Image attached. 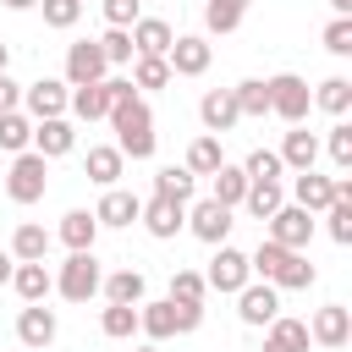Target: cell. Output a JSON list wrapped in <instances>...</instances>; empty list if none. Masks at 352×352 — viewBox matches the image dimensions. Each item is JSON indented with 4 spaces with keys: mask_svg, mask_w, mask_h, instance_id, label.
I'll return each instance as SVG.
<instances>
[{
    "mask_svg": "<svg viewBox=\"0 0 352 352\" xmlns=\"http://www.w3.org/2000/svg\"><path fill=\"white\" fill-rule=\"evenodd\" d=\"M248 270H253V280H270L275 292H308L319 280V270L308 264V253H292V248H280L270 236L248 253Z\"/></svg>",
    "mask_w": 352,
    "mask_h": 352,
    "instance_id": "6da1fadb",
    "label": "cell"
},
{
    "mask_svg": "<svg viewBox=\"0 0 352 352\" xmlns=\"http://www.w3.org/2000/svg\"><path fill=\"white\" fill-rule=\"evenodd\" d=\"M110 126H116V148L126 154V160H154V110H148V99L143 94H132V99H121V104H110V116H104Z\"/></svg>",
    "mask_w": 352,
    "mask_h": 352,
    "instance_id": "7a4b0ae2",
    "label": "cell"
},
{
    "mask_svg": "<svg viewBox=\"0 0 352 352\" xmlns=\"http://www.w3.org/2000/svg\"><path fill=\"white\" fill-rule=\"evenodd\" d=\"M44 187H50V160H44V154H33V148L11 154V170H6V198L28 209V204H38V198H44Z\"/></svg>",
    "mask_w": 352,
    "mask_h": 352,
    "instance_id": "3957f363",
    "label": "cell"
},
{
    "mask_svg": "<svg viewBox=\"0 0 352 352\" xmlns=\"http://www.w3.org/2000/svg\"><path fill=\"white\" fill-rule=\"evenodd\" d=\"M99 280H104V270H99L94 248L66 253V264H55V292H60L66 302H88V297H99Z\"/></svg>",
    "mask_w": 352,
    "mask_h": 352,
    "instance_id": "277c9868",
    "label": "cell"
},
{
    "mask_svg": "<svg viewBox=\"0 0 352 352\" xmlns=\"http://www.w3.org/2000/svg\"><path fill=\"white\" fill-rule=\"evenodd\" d=\"M264 88H270V116H280L286 126L308 121V110H314V88H308L297 72H275V77H264Z\"/></svg>",
    "mask_w": 352,
    "mask_h": 352,
    "instance_id": "5b68a950",
    "label": "cell"
},
{
    "mask_svg": "<svg viewBox=\"0 0 352 352\" xmlns=\"http://www.w3.org/2000/svg\"><path fill=\"white\" fill-rule=\"evenodd\" d=\"M264 226H270V242H280V248H292V253H308V242H314V231H319V214H308L302 204H280Z\"/></svg>",
    "mask_w": 352,
    "mask_h": 352,
    "instance_id": "8992f818",
    "label": "cell"
},
{
    "mask_svg": "<svg viewBox=\"0 0 352 352\" xmlns=\"http://www.w3.org/2000/svg\"><path fill=\"white\" fill-rule=\"evenodd\" d=\"M248 280H253L248 253H242V248H231V242H220V248H214V258H209V270H204V286H209V292H220V297H236Z\"/></svg>",
    "mask_w": 352,
    "mask_h": 352,
    "instance_id": "52a82bcc",
    "label": "cell"
},
{
    "mask_svg": "<svg viewBox=\"0 0 352 352\" xmlns=\"http://www.w3.org/2000/svg\"><path fill=\"white\" fill-rule=\"evenodd\" d=\"M209 60H214V44H209L204 33H176V38H170V50H165L170 77H204V72H209Z\"/></svg>",
    "mask_w": 352,
    "mask_h": 352,
    "instance_id": "ba28073f",
    "label": "cell"
},
{
    "mask_svg": "<svg viewBox=\"0 0 352 352\" xmlns=\"http://www.w3.org/2000/svg\"><path fill=\"white\" fill-rule=\"evenodd\" d=\"M236 209H226V204H214V198H198V204H187V231L204 242V248H220L226 236H231V220Z\"/></svg>",
    "mask_w": 352,
    "mask_h": 352,
    "instance_id": "9c48e42d",
    "label": "cell"
},
{
    "mask_svg": "<svg viewBox=\"0 0 352 352\" xmlns=\"http://www.w3.org/2000/svg\"><path fill=\"white\" fill-rule=\"evenodd\" d=\"M308 341L324 346V352H341V346L352 341V308H346V302H324V308H314V319H308Z\"/></svg>",
    "mask_w": 352,
    "mask_h": 352,
    "instance_id": "30bf717a",
    "label": "cell"
},
{
    "mask_svg": "<svg viewBox=\"0 0 352 352\" xmlns=\"http://www.w3.org/2000/svg\"><path fill=\"white\" fill-rule=\"evenodd\" d=\"M104 77H110V60H104L99 38H77V44H66V88L104 82Z\"/></svg>",
    "mask_w": 352,
    "mask_h": 352,
    "instance_id": "8fae6325",
    "label": "cell"
},
{
    "mask_svg": "<svg viewBox=\"0 0 352 352\" xmlns=\"http://www.w3.org/2000/svg\"><path fill=\"white\" fill-rule=\"evenodd\" d=\"M66 99H72L66 77H38V82H28V88H22V116H28V121L66 116Z\"/></svg>",
    "mask_w": 352,
    "mask_h": 352,
    "instance_id": "7c38bea8",
    "label": "cell"
},
{
    "mask_svg": "<svg viewBox=\"0 0 352 352\" xmlns=\"http://www.w3.org/2000/svg\"><path fill=\"white\" fill-rule=\"evenodd\" d=\"M138 226L154 236V242H170L176 231H187V204H176V198H143V209H138Z\"/></svg>",
    "mask_w": 352,
    "mask_h": 352,
    "instance_id": "4fadbf2b",
    "label": "cell"
},
{
    "mask_svg": "<svg viewBox=\"0 0 352 352\" xmlns=\"http://www.w3.org/2000/svg\"><path fill=\"white\" fill-rule=\"evenodd\" d=\"M275 314H280V292H275L270 280H248V286L236 292V319H242V324L264 330Z\"/></svg>",
    "mask_w": 352,
    "mask_h": 352,
    "instance_id": "5bb4252c",
    "label": "cell"
},
{
    "mask_svg": "<svg viewBox=\"0 0 352 352\" xmlns=\"http://www.w3.org/2000/svg\"><path fill=\"white\" fill-rule=\"evenodd\" d=\"M138 209H143V198L116 182V187H104V198L94 204V220H99V231H104V226H110V231H126V226H138Z\"/></svg>",
    "mask_w": 352,
    "mask_h": 352,
    "instance_id": "9a60e30c",
    "label": "cell"
},
{
    "mask_svg": "<svg viewBox=\"0 0 352 352\" xmlns=\"http://www.w3.org/2000/svg\"><path fill=\"white\" fill-rule=\"evenodd\" d=\"M55 308H44V302H22V314H16V341L28 346V352H44L50 341H55Z\"/></svg>",
    "mask_w": 352,
    "mask_h": 352,
    "instance_id": "2e32d148",
    "label": "cell"
},
{
    "mask_svg": "<svg viewBox=\"0 0 352 352\" xmlns=\"http://www.w3.org/2000/svg\"><path fill=\"white\" fill-rule=\"evenodd\" d=\"M198 121H204V132H214V138H226L236 121H242V110H236V99H231V88H209L204 99H198Z\"/></svg>",
    "mask_w": 352,
    "mask_h": 352,
    "instance_id": "e0dca14e",
    "label": "cell"
},
{
    "mask_svg": "<svg viewBox=\"0 0 352 352\" xmlns=\"http://www.w3.org/2000/svg\"><path fill=\"white\" fill-rule=\"evenodd\" d=\"M72 148H77V126H72L66 116L33 121V154H44V160H60V154H72Z\"/></svg>",
    "mask_w": 352,
    "mask_h": 352,
    "instance_id": "ac0fdd59",
    "label": "cell"
},
{
    "mask_svg": "<svg viewBox=\"0 0 352 352\" xmlns=\"http://www.w3.org/2000/svg\"><path fill=\"white\" fill-rule=\"evenodd\" d=\"M6 286H11L22 302H44V297L55 292V270H50L44 258H28V264H16V270H11V280H6Z\"/></svg>",
    "mask_w": 352,
    "mask_h": 352,
    "instance_id": "d6986e66",
    "label": "cell"
},
{
    "mask_svg": "<svg viewBox=\"0 0 352 352\" xmlns=\"http://www.w3.org/2000/svg\"><path fill=\"white\" fill-rule=\"evenodd\" d=\"M330 198H336V176H319L314 165L308 170H292V204H302L308 214H319Z\"/></svg>",
    "mask_w": 352,
    "mask_h": 352,
    "instance_id": "ffe728a7",
    "label": "cell"
},
{
    "mask_svg": "<svg viewBox=\"0 0 352 352\" xmlns=\"http://www.w3.org/2000/svg\"><path fill=\"white\" fill-rule=\"evenodd\" d=\"M314 341H308V319H286V314H275L270 324H264V346L258 352H308Z\"/></svg>",
    "mask_w": 352,
    "mask_h": 352,
    "instance_id": "44dd1931",
    "label": "cell"
},
{
    "mask_svg": "<svg viewBox=\"0 0 352 352\" xmlns=\"http://www.w3.org/2000/svg\"><path fill=\"white\" fill-rule=\"evenodd\" d=\"M121 170H126V154H121L116 143H94V148H88V160H82V176H88L94 187H116V182H121Z\"/></svg>",
    "mask_w": 352,
    "mask_h": 352,
    "instance_id": "7402d4cb",
    "label": "cell"
},
{
    "mask_svg": "<svg viewBox=\"0 0 352 352\" xmlns=\"http://www.w3.org/2000/svg\"><path fill=\"white\" fill-rule=\"evenodd\" d=\"M275 154H280V165H286V170H308V165L319 160V132H308V126L297 121V126L280 138V148H275Z\"/></svg>",
    "mask_w": 352,
    "mask_h": 352,
    "instance_id": "603a6c76",
    "label": "cell"
},
{
    "mask_svg": "<svg viewBox=\"0 0 352 352\" xmlns=\"http://www.w3.org/2000/svg\"><path fill=\"white\" fill-rule=\"evenodd\" d=\"M138 336H148V341H170L176 336V302L170 297H160V302H138Z\"/></svg>",
    "mask_w": 352,
    "mask_h": 352,
    "instance_id": "cb8c5ba5",
    "label": "cell"
},
{
    "mask_svg": "<svg viewBox=\"0 0 352 352\" xmlns=\"http://www.w3.org/2000/svg\"><path fill=\"white\" fill-rule=\"evenodd\" d=\"M126 33H132V50H138V55H165L170 38H176V28H170L165 16H138Z\"/></svg>",
    "mask_w": 352,
    "mask_h": 352,
    "instance_id": "d4e9b609",
    "label": "cell"
},
{
    "mask_svg": "<svg viewBox=\"0 0 352 352\" xmlns=\"http://www.w3.org/2000/svg\"><path fill=\"white\" fill-rule=\"evenodd\" d=\"M94 236H99V220H94V209H66V214H60V226H55V242H66L72 253L94 248Z\"/></svg>",
    "mask_w": 352,
    "mask_h": 352,
    "instance_id": "484cf974",
    "label": "cell"
},
{
    "mask_svg": "<svg viewBox=\"0 0 352 352\" xmlns=\"http://www.w3.org/2000/svg\"><path fill=\"white\" fill-rule=\"evenodd\" d=\"M242 192H248V176H242V165L220 160V165L209 170V198H214V204H226V209H236V204H242Z\"/></svg>",
    "mask_w": 352,
    "mask_h": 352,
    "instance_id": "4316f807",
    "label": "cell"
},
{
    "mask_svg": "<svg viewBox=\"0 0 352 352\" xmlns=\"http://www.w3.org/2000/svg\"><path fill=\"white\" fill-rule=\"evenodd\" d=\"M50 242H55V236H50L38 220H22V226L11 231V248H6V253H11L16 264H28V258H50Z\"/></svg>",
    "mask_w": 352,
    "mask_h": 352,
    "instance_id": "83f0119b",
    "label": "cell"
},
{
    "mask_svg": "<svg viewBox=\"0 0 352 352\" xmlns=\"http://www.w3.org/2000/svg\"><path fill=\"white\" fill-rule=\"evenodd\" d=\"M99 292H104V302H143L148 297V280H143V270H116V275H104L99 280Z\"/></svg>",
    "mask_w": 352,
    "mask_h": 352,
    "instance_id": "f1b7e54d",
    "label": "cell"
},
{
    "mask_svg": "<svg viewBox=\"0 0 352 352\" xmlns=\"http://www.w3.org/2000/svg\"><path fill=\"white\" fill-rule=\"evenodd\" d=\"M66 110H72L77 121H104V116H110V94H104V82H82V88H72Z\"/></svg>",
    "mask_w": 352,
    "mask_h": 352,
    "instance_id": "f546056e",
    "label": "cell"
},
{
    "mask_svg": "<svg viewBox=\"0 0 352 352\" xmlns=\"http://www.w3.org/2000/svg\"><path fill=\"white\" fill-rule=\"evenodd\" d=\"M154 192H160V198H176V204H192L198 176H192L187 165H160V170H154Z\"/></svg>",
    "mask_w": 352,
    "mask_h": 352,
    "instance_id": "4dcf8cb0",
    "label": "cell"
},
{
    "mask_svg": "<svg viewBox=\"0 0 352 352\" xmlns=\"http://www.w3.org/2000/svg\"><path fill=\"white\" fill-rule=\"evenodd\" d=\"M280 204H286V187H280V182H248V192H242L236 209H248L253 220H270Z\"/></svg>",
    "mask_w": 352,
    "mask_h": 352,
    "instance_id": "1f68e13d",
    "label": "cell"
},
{
    "mask_svg": "<svg viewBox=\"0 0 352 352\" xmlns=\"http://www.w3.org/2000/svg\"><path fill=\"white\" fill-rule=\"evenodd\" d=\"M99 336L104 341H132L138 336V308L132 302H104L99 308Z\"/></svg>",
    "mask_w": 352,
    "mask_h": 352,
    "instance_id": "d6a6232c",
    "label": "cell"
},
{
    "mask_svg": "<svg viewBox=\"0 0 352 352\" xmlns=\"http://www.w3.org/2000/svg\"><path fill=\"white\" fill-rule=\"evenodd\" d=\"M176 77H170V66H165V55H132V88L138 94H154V88H170Z\"/></svg>",
    "mask_w": 352,
    "mask_h": 352,
    "instance_id": "836d02e7",
    "label": "cell"
},
{
    "mask_svg": "<svg viewBox=\"0 0 352 352\" xmlns=\"http://www.w3.org/2000/svg\"><path fill=\"white\" fill-rule=\"evenodd\" d=\"M253 0H204V28L209 33H236Z\"/></svg>",
    "mask_w": 352,
    "mask_h": 352,
    "instance_id": "e575fe53",
    "label": "cell"
},
{
    "mask_svg": "<svg viewBox=\"0 0 352 352\" xmlns=\"http://www.w3.org/2000/svg\"><path fill=\"white\" fill-rule=\"evenodd\" d=\"M314 104H319L324 116H336V121H341V116L352 110V77H324V82L314 88Z\"/></svg>",
    "mask_w": 352,
    "mask_h": 352,
    "instance_id": "d590c367",
    "label": "cell"
},
{
    "mask_svg": "<svg viewBox=\"0 0 352 352\" xmlns=\"http://www.w3.org/2000/svg\"><path fill=\"white\" fill-rule=\"evenodd\" d=\"M231 99H236L242 121H264V116H270V88H264V77H248V82H236V88H231Z\"/></svg>",
    "mask_w": 352,
    "mask_h": 352,
    "instance_id": "8d00e7d4",
    "label": "cell"
},
{
    "mask_svg": "<svg viewBox=\"0 0 352 352\" xmlns=\"http://www.w3.org/2000/svg\"><path fill=\"white\" fill-rule=\"evenodd\" d=\"M220 160H226V148H220V138H214V132H198V138L187 143V160H182V165H187L192 176H209V170H214Z\"/></svg>",
    "mask_w": 352,
    "mask_h": 352,
    "instance_id": "74e56055",
    "label": "cell"
},
{
    "mask_svg": "<svg viewBox=\"0 0 352 352\" xmlns=\"http://www.w3.org/2000/svg\"><path fill=\"white\" fill-rule=\"evenodd\" d=\"M0 148H6V154L33 148V121H28L22 110H0Z\"/></svg>",
    "mask_w": 352,
    "mask_h": 352,
    "instance_id": "f35d334b",
    "label": "cell"
},
{
    "mask_svg": "<svg viewBox=\"0 0 352 352\" xmlns=\"http://www.w3.org/2000/svg\"><path fill=\"white\" fill-rule=\"evenodd\" d=\"M319 214H324V231H330V242H336V248H346V242H352V198H330Z\"/></svg>",
    "mask_w": 352,
    "mask_h": 352,
    "instance_id": "ab89813d",
    "label": "cell"
},
{
    "mask_svg": "<svg viewBox=\"0 0 352 352\" xmlns=\"http://www.w3.org/2000/svg\"><path fill=\"white\" fill-rule=\"evenodd\" d=\"M319 148L330 154V165H336V170H352V126H346V116L324 132V143H319Z\"/></svg>",
    "mask_w": 352,
    "mask_h": 352,
    "instance_id": "60d3db41",
    "label": "cell"
},
{
    "mask_svg": "<svg viewBox=\"0 0 352 352\" xmlns=\"http://www.w3.org/2000/svg\"><path fill=\"white\" fill-rule=\"evenodd\" d=\"M242 176H248V182H280V176H286V165H280V154H275V148H253V154L242 160Z\"/></svg>",
    "mask_w": 352,
    "mask_h": 352,
    "instance_id": "b9f144b4",
    "label": "cell"
},
{
    "mask_svg": "<svg viewBox=\"0 0 352 352\" xmlns=\"http://www.w3.org/2000/svg\"><path fill=\"white\" fill-rule=\"evenodd\" d=\"M99 50H104V60H110V66H132V55H138V50H132V33H126V28H104Z\"/></svg>",
    "mask_w": 352,
    "mask_h": 352,
    "instance_id": "7bdbcfd3",
    "label": "cell"
},
{
    "mask_svg": "<svg viewBox=\"0 0 352 352\" xmlns=\"http://www.w3.org/2000/svg\"><path fill=\"white\" fill-rule=\"evenodd\" d=\"M204 297H209V286H204L198 270H176L170 275V302H204Z\"/></svg>",
    "mask_w": 352,
    "mask_h": 352,
    "instance_id": "ee69618b",
    "label": "cell"
},
{
    "mask_svg": "<svg viewBox=\"0 0 352 352\" xmlns=\"http://www.w3.org/2000/svg\"><path fill=\"white\" fill-rule=\"evenodd\" d=\"M38 11H44V28H77V16H82V0H38Z\"/></svg>",
    "mask_w": 352,
    "mask_h": 352,
    "instance_id": "f6af8a7d",
    "label": "cell"
},
{
    "mask_svg": "<svg viewBox=\"0 0 352 352\" xmlns=\"http://www.w3.org/2000/svg\"><path fill=\"white\" fill-rule=\"evenodd\" d=\"M324 50L330 55H352V16H330L324 22Z\"/></svg>",
    "mask_w": 352,
    "mask_h": 352,
    "instance_id": "bcb514c9",
    "label": "cell"
},
{
    "mask_svg": "<svg viewBox=\"0 0 352 352\" xmlns=\"http://www.w3.org/2000/svg\"><path fill=\"white\" fill-rule=\"evenodd\" d=\"M138 6H143V0H99V11H104L110 28H132V22H138Z\"/></svg>",
    "mask_w": 352,
    "mask_h": 352,
    "instance_id": "7dc6e473",
    "label": "cell"
},
{
    "mask_svg": "<svg viewBox=\"0 0 352 352\" xmlns=\"http://www.w3.org/2000/svg\"><path fill=\"white\" fill-rule=\"evenodd\" d=\"M204 324V302H176V336H192Z\"/></svg>",
    "mask_w": 352,
    "mask_h": 352,
    "instance_id": "c3c4849f",
    "label": "cell"
},
{
    "mask_svg": "<svg viewBox=\"0 0 352 352\" xmlns=\"http://www.w3.org/2000/svg\"><path fill=\"white\" fill-rule=\"evenodd\" d=\"M0 110H22V82L11 72H0Z\"/></svg>",
    "mask_w": 352,
    "mask_h": 352,
    "instance_id": "681fc988",
    "label": "cell"
},
{
    "mask_svg": "<svg viewBox=\"0 0 352 352\" xmlns=\"http://www.w3.org/2000/svg\"><path fill=\"white\" fill-rule=\"evenodd\" d=\"M11 270H16V258H11V253H6V248H0V286H6V280H11Z\"/></svg>",
    "mask_w": 352,
    "mask_h": 352,
    "instance_id": "f907efd6",
    "label": "cell"
},
{
    "mask_svg": "<svg viewBox=\"0 0 352 352\" xmlns=\"http://www.w3.org/2000/svg\"><path fill=\"white\" fill-rule=\"evenodd\" d=\"M0 6H6V11H33L38 0H0Z\"/></svg>",
    "mask_w": 352,
    "mask_h": 352,
    "instance_id": "816d5d0a",
    "label": "cell"
},
{
    "mask_svg": "<svg viewBox=\"0 0 352 352\" xmlns=\"http://www.w3.org/2000/svg\"><path fill=\"white\" fill-rule=\"evenodd\" d=\"M330 11L336 16H352V0H330Z\"/></svg>",
    "mask_w": 352,
    "mask_h": 352,
    "instance_id": "f5cc1de1",
    "label": "cell"
},
{
    "mask_svg": "<svg viewBox=\"0 0 352 352\" xmlns=\"http://www.w3.org/2000/svg\"><path fill=\"white\" fill-rule=\"evenodd\" d=\"M6 66H11V44L0 38V72H6Z\"/></svg>",
    "mask_w": 352,
    "mask_h": 352,
    "instance_id": "db71d44e",
    "label": "cell"
},
{
    "mask_svg": "<svg viewBox=\"0 0 352 352\" xmlns=\"http://www.w3.org/2000/svg\"><path fill=\"white\" fill-rule=\"evenodd\" d=\"M132 352H160V341H143V346H132Z\"/></svg>",
    "mask_w": 352,
    "mask_h": 352,
    "instance_id": "11a10c76",
    "label": "cell"
}]
</instances>
